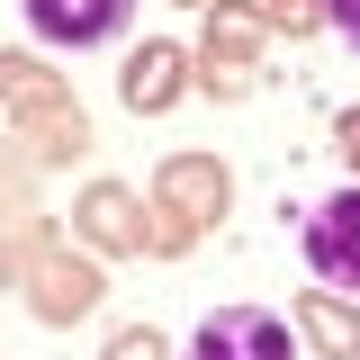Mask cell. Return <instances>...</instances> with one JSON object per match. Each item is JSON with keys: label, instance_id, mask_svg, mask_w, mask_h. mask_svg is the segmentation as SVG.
<instances>
[{"label": "cell", "instance_id": "9c48e42d", "mask_svg": "<svg viewBox=\"0 0 360 360\" xmlns=\"http://www.w3.org/2000/svg\"><path fill=\"white\" fill-rule=\"evenodd\" d=\"M108 360H172V352H162L153 324H127V333H108Z\"/></svg>", "mask_w": 360, "mask_h": 360}, {"label": "cell", "instance_id": "8992f818", "mask_svg": "<svg viewBox=\"0 0 360 360\" xmlns=\"http://www.w3.org/2000/svg\"><path fill=\"white\" fill-rule=\"evenodd\" d=\"M99 307V270L90 262H45L37 270V315L45 324H72V315H90Z\"/></svg>", "mask_w": 360, "mask_h": 360}, {"label": "cell", "instance_id": "5b68a950", "mask_svg": "<svg viewBox=\"0 0 360 360\" xmlns=\"http://www.w3.org/2000/svg\"><path fill=\"white\" fill-rule=\"evenodd\" d=\"M180 63H189L180 45H135V54H127V72H117V99H127L135 117L172 108V99H180Z\"/></svg>", "mask_w": 360, "mask_h": 360}, {"label": "cell", "instance_id": "7a4b0ae2", "mask_svg": "<svg viewBox=\"0 0 360 360\" xmlns=\"http://www.w3.org/2000/svg\"><path fill=\"white\" fill-rule=\"evenodd\" d=\"M189 360H297V333L270 307H217V315H198Z\"/></svg>", "mask_w": 360, "mask_h": 360}, {"label": "cell", "instance_id": "277c9868", "mask_svg": "<svg viewBox=\"0 0 360 360\" xmlns=\"http://www.w3.org/2000/svg\"><path fill=\"white\" fill-rule=\"evenodd\" d=\"M27 9V27H37L45 45H108V37H127V18H135V0H18Z\"/></svg>", "mask_w": 360, "mask_h": 360}, {"label": "cell", "instance_id": "52a82bcc", "mask_svg": "<svg viewBox=\"0 0 360 360\" xmlns=\"http://www.w3.org/2000/svg\"><path fill=\"white\" fill-rule=\"evenodd\" d=\"M82 234L90 243H144V225H135V198L117 189V180H99L82 198Z\"/></svg>", "mask_w": 360, "mask_h": 360}, {"label": "cell", "instance_id": "8fae6325", "mask_svg": "<svg viewBox=\"0 0 360 360\" xmlns=\"http://www.w3.org/2000/svg\"><path fill=\"white\" fill-rule=\"evenodd\" d=\"M342 144H352V162H360V117H342Z\"/></svg>", "mask_w": 360, "mask_h": 360}, {"label": "cell", "instance_id": "30bf717a", "mask_svg": "<svg viewBox=\"0 0 360 360\" xmlns=\"http://www.w3.org/2000/svg\"><path fill=\"white\" fill-rule=\"evenodd\" d=\"M324 18H333V27H342V37L360 45V0H324Z\"/></svg>", "mask_w": 360, "mask_h": 360}, {"label": "cell", "instance_id": "6da1fadb", "mask_svg": "<svg viewBox=\"0 0 360 360\" xmlns=\"http://www.w3.org/2000/svg\"><path fill=\"white\" fill-rule=\"evenodd\" d=\"M297 243H307V270L324 279V297H360V180L315 207Z\"/></svg>", "mask_w": 360, "mask_h": 360}, {"label": "cell", "instance_id": "ba28073f", "mask_svg": "<svg viewBox=\"0 0 360 360\" xmlns=\"http://www.w3.org/2000/svg\"><path fill=\"white\" fill-rule=\"evenodd\" d=\"M297 315H307V333H315V342H324L333 360H352V352H360V315L342 307V297H307Z\"/></svg>", "mask_w": 360, "mask_h": 360}, {"label": "cell", "instance_id": "3957f363", "mask_svg": "<svg viewBox=\"0 0 360 360\" xmlns=\"http://www.w3.org/2000/svg\"><path fill=\"white\" fill-rule=\"evenodd\" d=\"M153 198H162V217H180V234H189V225H217L225 217L234 180H225L217 153H172V162L153 172Z\"/></svg>", "mask_w": 360, "mask_h": 360}]
</instances>
